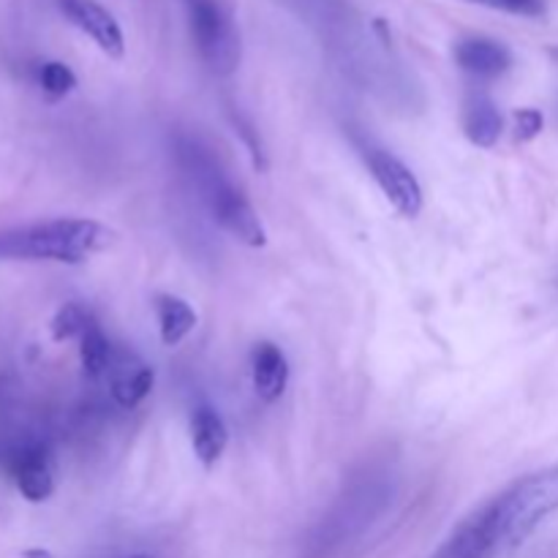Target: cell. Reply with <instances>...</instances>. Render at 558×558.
I'll use <instances>...</instances> for the list:
<instances>
[{"label":"cell","mask_w":558,"mask_h":558,"mask_svg":"<svg viewBox=\"0 0 558 558\" xmlns=\"http://www.w3.org/2000/svg\"><path fill=\"white\" fill-rule=\"evenodd\" d=\"M477 512L488 529L496 558L521 548L554 512H558V466L523 474Z\"/></svg>","instance_id":"6da1fadb"},{"label":"cell","mask_w":558,"mask_h":558,"mask_svg":"<svg viewBox=\"0 0 558 558\" xmlns=\"http://www.w3.org/2000/svg\"><path fill=\"white\" fill-rule=\"evenodd\" d=\"M114 240L112 229L87 218H58L0 234V259L80 265Z\"/></svg>","instance_id":"7a4b0ae2"},{"label":"cell","mask_w":558,"mask_h":558,"mask_svg":"<svg viewBox=\"0 0 558 558\" xmlns=\"http://www.w3.org/2000/svg\"><path fill=\"white\" fill-rule=\"evenodd\" d=\"M180 161H183V169L189 172V178L194 180L196 189H199L202 199L210 207L213 218H216L232 238L251 245V248L265 245V227H262L256 210L248 205V199L223 178L221 167H218L216 158H213L205 147H199L191 140L180 142Z\"/></svg>","instance_id":"3957f363"},{"label":"cell","mask_w":558,"mask_h":558,"mask_svg":"<svg viewBox=\"0 0 558 558\" xmlns=\"http://www.w3.org/2000/svg\"><path fill=\"white\" fill-rule=\"evenodd\" d=\"M191 33L202 60L216 74H232L240 63V36L221 0H185Z\"/></svg>","instance_id":"277c9868"},{"label":"cell","mask_w":558,"mask_h":558,"mask_svg":"<svg viewBox=\"0 0 558 558\" xmlns=\"http://www.w3.org/2000/svg\"><path fill=\"white\" fill-rule=\"evenodd\" d=\"M365 161H368L371 174L379 183L381 194L390 199V205L407 218L420 216V210H423V189H420L412 169L387 150H368Z\"/></svg>","instance_id":"5b68a950"},{"label":"cell","mask_w":558,"mask_h":558,"mask_svg":"<svg viewBox=\"0 0 558 558\" xmlns=\"http://www.w3.org/2000/svg\"><path fill=\"white\" fill-rule=\"evenodd\" d=\"M9 472L14 477L16 490L27 501H36L38 505V501H47L52 496V461H49V450L41 441H22V445H16L9 456Z\"/></svg>","instance_id":"8992f818"},{"label":"cell","mask_w":558,"mask_h":558,"mask_svg":"<svg viewBox=\"0 0 558 558\" xmlns=\"http://www.w3.org/2000/svg\"><path fill=\"white\" fill-rule=\"evenodd\" d=\"M58 3L76 27L98 44L101 52H107L109 58H123V31L104 5H98L96 0H58Z\"/></svg>","instance_id":"52a82bcc"},{"label":"cell","mask_w":558,"mask_h":558,"mask_svg":"<svg viewBox=\"0 0 558 558\" xmlns=\"http://www.w3.org/2000/svg\"><path fill=\"white\" fill-rule=\"evenodd\" d=\"M104 379L109 381L114 401L125 409H134L153 390V368H147L134 352H125V349H114V357Z\"/></svg>","instance_id":"ba28073f"},{"label":"cell","mask_w":558,"mask_h":558,"mask_svg":"<svg viewBox=\"0 0 558 558\" xmlns=\"http://www.w3.org/2000/svg\"><path fill=\"white\" fill-rule=\"evenodd\" d=\"M456 60L463 71L480 80L501 76L512 65L510 49L494 38H466L456 47Z\"/></svg>","instance_id":"9c48e42d"},{"label":"cell","mask_w":558,"mask_h":558,"mask_svg":"<svg viewBox=\"0 0 558 558\" xmlns=\"http://www.w3.org/2000/svg\"><path fill=\"white\" fill-rule=\"evenodd\" d=\"M251 376H254V387L262 401L272 403L283 396L289 381V363L276 343H256L251 354Z\"/></svg>","instance_id":"30bf717a"},{"label":"cell","mask_w":558,"mask_h":558,"mask_svg":"<svg viewBox=\"0 0 558 558\" xmlns=\"http://www.w3.org/2000/svg\"><path fill=\"white\" fill-rule=\"evenodd\" d=\"M191 441H194V452L205 469H213L221 461L229 445V430L216 409H196L191 417Z\"/></svg>","instance_id":"8fae6325"},{"label":"cell","mask_w":558,"mask_h":558,"mask_svg":"<svg viewBox=\"0 0 558 558\" xmlns=\"http://www.w3.org/2000/svg\"><path fill=\"white\" fill-rule=\"evenodd\" d=\"M505 120H501L499 109L483 93H474L463 107V131H466L469 142L477 147H494L499 142Z\"/></svg>","instance_id":"7c38bea8"},{"label":"cell","mask_w":558,"mask_h":558,"mask_svg":"<svg viewBox=\"0 0 558 558\" xmlns=\"http://www.w3.org/2000/svg\"><path fill=\"white\" fill-rule=\"evenodd\" d=\"M434 558H496L480 512L469 515L466 521L450 534V539L436 550Z\"/></svg>","instance_id":"4fadbf2b"},{"label":"cell","mask_w":558,"mask_h":558,"mask_svg":"<svg viewBox=\"0 0 558 558\" xmlns=\"http://www.w3.org/2000/svg\"><path fill=\"white\" fill-rule=\"evenodd\" d=\"M158 327H161V341L167 347H178L185 336L196 327V314L185 300L174 298V294H161L156 300Z\"/></svg>","instance_id":"5bb4252c"},{"label":"cell","mask_w":558,"mask_h":558,"mask_svg":"<svg viewBox=\"0 0 558 558\" xmlns=\"http://www.w3.org/2000/svg\"><path fill=\"white\" fill-rule=\"evenodd\" d=\"M80 357H82V368L90 379H104L109 371V363L114 357V347L109 343V338L104 336L98 322H90L85 332L80 336Z\"/></svg>","instance_id":"9a60e30c"},{"label":"cell","mask_w":558,"mask_h":558,"mask_svg":"<svg viewBox=\"0 0 558 558\" xmlns=\"http://www.w3.org/2000/svg\"><path fill=\"white\" fill-rule=\"evenodd\" d=\"M90 322H96L90 316V311L82 308L80 303H65L52 319V338L54 341H71V338H80L82 332L90 327Z\"/></svg>","instance_id":"2e32d148"},{"label":"cell","mask_w":558,"mask_h":558,"mask_svg":"<svg viewBox=\"0 0 558 558\" xmlns=\"http://www.w3.org/2000/svg\"><path fill=\"white\" fill-rule=\"evenodd\" d=\"M38 85H41V90L49 98H63L76 87V76L65 63L49 60V63H41V69H38Z\"/></svg>","instance_id":"e0dca14e"},{"label":"cell","mask_w":558,"mask_h":558,"mask_svg":"<svg viewBox=\"0 0 558 558\" xmlns=\"http://www.w3.org/2000/svg\"><path fill=\"white\" fill-rule=\"evenodd\" d=\"M472 3L488 5V9L507 11L518 16H539L545 11V0H472Z\"/></svg>","instance_id":"ac0fdd59"},{"label":"cell","mask_w":558,"mask_h":558,"mask_svg":"<svg viewBox=\"0 0 558 558\" xmlns=\"http://www.w3.org/2000/svg\"><path fill=\"white\" fill-rule=\"evenodd\" d=\"M515 123H518V131H515L518 140L526 142L539 134V129H543V114H539L537 109H523V112H518Z\"/></svg>","instance_id":"d6986e66"},{"label":"cell","mask_w":558,"mask_h":558,"mask_svg":"<svg viewBox=\"0 0 558 558\" xmlns=\"http://www.w3.org/2000/svg\"><path fill=\"white\" fill-rule=\"evenodd\" d=\"M129 558H150V556H129Z\"/></svg>","instance_id":"ffe728a7"}]
</instances>
